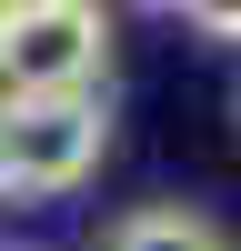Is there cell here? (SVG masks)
<instances>
[{
	"label": "cell",
	"instance_id": "6da1fadb",
	"mask_svg": "<svg viewBox=\"0 0 241 251\" xmlns=\"http://www.w3.org/2000/svg\"><path fill=\"white\" fill-rule=\"evenodd\" d=\"M111 151V100L91 91H0V191L20 201H60L100 171Z\"/></svg>",
	"mask_w": 241,
	"mask_h": 251
},
{
	"label": "cell",
	"instance_id": "7a4b0ae2",
	"mask_svg": "<svg viewBox=\"0 0 241 251\" xmlns=\"http://www.w3.org/2000/svg\"><path fill=\"white\" fill-rule=\"evenodd\" d=\"M111 60L100 0H10L0 10V91H91Z\"/></svg>",
	"mask_w": 241,
	"mask_h": 251
},
{
	"label": "cell",
	"instance_id": "3957f363",
	"mask_svg": "<svg viewBox=\"0 0 241 251\" xmlns=\"http://www.w3.org/2000/svg\"><path fill=\"white\" fill-rule=\"evenodd\" d=\"M111 251H231V241H221V221L181 211V201H151V211H131L111 231Z\"/></svg>",
	"mask_w": 241,
	"mask_h": 251
},
{
	"label": "cell",
	"instance_id": "277c9868",
	"mask_svg": "<svg viewBox=\"0 0 241 251\" xmlns=\"http://www.w3.org/2000/svg\"><path fill=\"white\" fill-rule=\"evenodd\" d=\"M171 10L191 20L201 40H231V50H241V0H171Z\"/></svg>",
	"mask_w": 241,
	"mask_h": 251
},
{
	"label": "cell",
	"instance_id": "5b68a950",
	"mask_svg": "<svg viewBox=\"0 0 241 251\" xmlns=\"http://www.w3.org/2000/svg\"><path fill=\"white\" fill-rule=\"evenodd\" d=\"M161 10H171V0H161Z\"/></svg>",
	"mask_w": 241,
	"mask_h": 251
},
{
	"label": "cell",
	"instance_id": "8992f818",
	"mask_svg": "<svg viewBox=\"0 0 241 251\" xmlns=\"http://www.w3.org/2000/svg\"><path fill=\"white\" fill-rule=\"evenodd\" d=\"M0 10H10V0H0Z\"/></svg>",
	"mask_w": 241,
	"mask_h": 251
},
{
	"label": "cell",
	"instance_id": "52a82bcc",
	"mask_svg": "<svg viewBox=\"0 0 241 251\" xmlns=\"http://www.w3.org/2000/svg\"><path fill=\"white\" fill-rule=\"evenodd\" d=\"M231 111H241V100H231Z\"/></svg>",
	"mask_w": 241,
	"mask_h": 251
}]
</instances>
